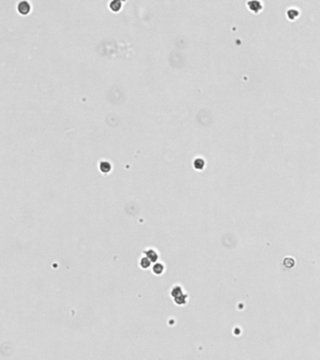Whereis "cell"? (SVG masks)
<instances>
[{"instance_id": "cell-1", "label": "cell", "mask_w": 320, "mask_h": 360, "mask_svg": "<svg viewBox=\"0 0 320 360\" xmlns=\"http://www.w3.org/2000/svg\"><path fill=\"white\" fill-rule=\"evenodd\" d=\"M144 253L146 254V257H147L151 263H156L157 260L159 259V255L157 253V251L153 249H148L147 250L144 251Z\"/></svg>"}, {"instance_id": "cell-2", "label": "cell", "mask_w": 320, "mask_h": 360, "mask_svg": "<svg viewBox=\"0 0 320 360\" xmlns=\"http://www.w3.org/2000/svg\"><path fill=\"white\" fill-rule=\"evenodd\" d=\"M18 11L21 14H27L30 11V5L26 1H22L18 4Z\"/></svg>"}, {"instance_id": "cell-3", "label": "cell", "mask_w": 320, "mask_h": 360, "mask_svg": "<svg viewBox=\"0 0 320 360\" xmlns=\"http://www.w3.org/2000/svg\"><path fill=\"white\" fill-rule=\"evenodd\" d=\"M248 6L250 8V10H252V11L254 12H258L261 9H262V5L259 1H255V0H252V1H249L248 2Z\"/></svg>"}, {"instance_id": "cell-4", "label": "cell", "mask_w": 320, "mask_h": 360, "mask_svg": "<svg viewBox=\"0 0 320 360\" xmlns=\"http://www.w3.org/2000/svg\"><path fill=\"white\" fill-rule=\"evenodd\" d=\"M152 271L155 275H161L164 271V266L162 263H155L152 267Z\"/></svg>"}, {"instance_id": "cell-5", "label": "cell", "mask_w": 320, "mask_h": 360, "mask_svg": "<svg viewBox=\"0 0 320 360\" xmlns=\"http://www.w3.org/2000/svg\"><path fill=\"white\" fill-rule=\"evenodd\" d=\"M150 265H151V262H150V260L147 257L141 258V260H140V267L143 269H147L150 267Z\"/></svg>"}, {"instance_id": "cell-6", "label": "cell", "mask_w": 320, "mask_h": 360, "mask_svg": "<svg viewBox=\"0 0 320 360\" xmlns=\"http://www.w3.org/2000/svg\"><path fill=\"white\" fill-rule=\"evenodd\" d=\"M100 170L103 173H108L111 170V164L107 161H102L100 163Z\"/></svg>"}, {"instance_id": "cell-7", "label": "cell", "mask_w": 320, "mask_h": 360, "mask_svg": "<svg viewBox=\"0 0 320 360\" xmlns=\"http://www.w3.org/2000/svg\"><path fill=\"white\" fill-rule=\"evenodd\" d=\"M204 165H205V161H204L202 158H196V159L195 160V162H194V166H195V169H198V170L203 169V168H204Z\"/></svg>"}, {"instance_id": "cell-8", "label": "cell", "mask_w": 320, "mask_h": 360, "mask_svg": "<svg viewBox=\"0 0 320 360\" xmlns=\"http://www.w3.org/2000/svg\"><path fill=\"white\" fill-rule=\"evenodd\" d=\"M120 7H121V2L118 1V0H115V1H113V2L110 3V8H111V10H113V11H117L120 9Z\"/></svg>"}, {"instance_id": "cell-9", "label": "cell", "mask_w": 320, "mask_h": 360, "mask_svg": "<svg viewBox=\"0 0 320 360\" xmlns=\"http://www.w3.org/2000/svg\"><path fill=\"white\" fill-rule=\"evenodd\" d=\"M298 14H299V11L295 9H290L288 11H287V16H288V18H290V19L296 18L298 16Z\"/></svg>"}]
</instances>
